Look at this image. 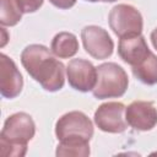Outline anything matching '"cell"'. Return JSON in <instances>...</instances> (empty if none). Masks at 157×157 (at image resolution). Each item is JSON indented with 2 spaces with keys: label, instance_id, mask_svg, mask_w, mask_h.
I'll return each instance as SVG.
<instances>
[{
  "label": "cell",
  "instance_id": "2",
  "mask_svg": "<svg viewBox=\"0 0 157 157\" xmlns=\"http://www.w3.org/2000/svg\"><path fill=\"white\" fill-rule=\"evenodd\" d=\"M36 132L32 117L27 113L10 115L0 134V150L4 157H22L27 152V144Z\"/></svg>",
  "mask_w": 157,
  "mask_h": 157
},
{
  "label": "cell",
  "instance_id": "20",
  "mask_svg": "<svg viewBox=\"0 0 157 157\" xmlns=\"http://www.w3.org/2000/svg\"><path fill=\"white\" fill-rule=\"evenodd\" d=\"M102 1H104V2H113V1H117V0H102Z\"/></svg>",
  "mask_w": 157,
  "mask_h": 157
},
{
  "label": "cell",
  "instance_id": "17",
  "mask_svg": "<svg viewBox=\"0 0 157 157\" xmlns=\"http://www.w3.org/2000/svg\"><path fill=\"white\" fill-rule=\"evenodd\" d=\"M55 7H59V9H70L75 4H76V0H49Z\"/></svg>",
  "mask_w": 157,
  "mask_h": 157
},
{
  "label": "cell",
  "instance_id": "18",
  "mask_svg": "<svg viewBox=\"0 0 157 157\" xmlns=\"http://www.w3.org/2000/svg\"><path fill=\"white\" fill-rule=\"evenodd\" d=\"M151 42H152L155 49L157 50V27H156V28L152 31V33H151Z\"/></svg>",
  "mask_w": 157,
  "mask_h": 157
},
{
  "label": "cell",
  "instance_id": "13",
  "mask_svg": "<svg viewBox=\"0 0 157 157\" xmlns=\"http://www.w3.org/2000/svg\"><path fill=\"white\" fill-rule=\"evenodd\" d=\"M134 76L145 85L157 83V56L151 52L139 65L132 66Z\"/></svg>",
  "mask_w": 157,
  "mask_h": 157
},
{
  "label": "cell",
  "instance_id": "12",
  "mask_svg": "<svg viewBox=\"0 0 157 157\" xmlns=\"http://www.w3.org/2000/svg\"><path fill=\"white\" fill-rule=\"evenodd\" d=\"M50 49L58 58H71L78 50V42L75 34L70 32H60L53 38Z\"/></svg>",
  "mask_w": 157,
  "mask_h": 157
},
{
  "label": "cell",
  "instance_id": "9",
  "mask_svg": "<svg viewBox=\"0 0 157 157\" xmlns=\"http://www.w3.org/2000/svg\"><path fill=\"white\" fill-rule=\"evenodd\" d=\"M128 124L139 131H148L157 124V109L152 102L135 101L125 108Z\"/></svg>",
  "mask_w": 157,
  "mask_h": 157
},
{
  "label": "cell",
  "instance_id": "10",
  "mask_svg": "<svg viewBox=\"0 0 157 157\" xmlns=\"http://www.w3.org/2000/svg\"><path fill=\"white\" fill-rule=\"evenodd\" d=\"M23 87L22 76L15 64V61L5 55H0V92L5 98L17 97Z\"/></svg>",
  "mask_w": 157,
  "mask_h": 157
},
{
  "label": "cell",
  "instance_id": "15",
  "mask_svg": "<svg viewBox=\"0 0 157 157\" xmlns=\"http://www.w3.org/2000/svg\"><path fill=\"white\" fill-rule=\"evenodd\" d=\"M22 12L15 0H1L0 23L2 26H15L20 22Z\"/></svg>",
  "mask_w": 157,
  "mask_h": 157
},
{
  "label": "cell",
  "instance_id": "16",
  "mask_svg": "<svg viewBox=\"0 0 157 157\" xmlns=\"http://www.w3.org/2000/svg\"><path fill=\"white\" fill-rule=\"evenodd\" d=\"M15 1L22 13H29L37 11L43 5L44 0H15Z\"/></svg>",
  "mask_w": 157,
  "mask_h": 157
},
{
  "label": "cell",
  "instance_id": "14",
  "mask_svg": "<svg viewBox=\"0 0 157 157\" xmlns=\"http://www.w3.org/2000/svg\"><path fill=\"white\" fill-rule=\"evenodd\" d=\"M90 141L86 140H63L56 147V156H81L86 157L90 155Z\"/></svg>",
  "mask_w": 157,
  "mask_h": 157
},
{
  "label": "cell",
  "instance_id": "7",
  "mask_svg": "<svg viewBox=\"0 0 157 157\" xmlns=\"http://www.w3.org/2000/svg\"><path fill=\"white\" fill-rule=\"evenodd\" d=\"M85 50L94 59H107L113 54L114 43L105 29L98 26H86L81 31Z\"/></svg>",
  "mask_w": 157,
  "mask_h": 157
},
{
  "label": "cell",
  "instance_id": "1",
  "mask_svg": "<svg viewBox=\"0 0 157 157\" xmlns=\"http://www.w3.org/2000/svg\"><path fill=\"white\" fill-rule=\"evenodd\" d=\"M21 63L28 75L49 92L63 88L65 82V66L56 60L50 50L42 44L27 45L21 54Z\"/></svg>",
  "mask_w": 157,
  "mask_h": 157
},
{
  "label": "cell",
  "instance_id": "8",
  "mask_svg": "<svg viewBox=\"0 0 157 157\" xmlns=\"http://www.w3.org/2000/svg\"><path fill=\"white\" fill-rule=\"evenodd\" d=\"M69 85L80 92L92 91L97 82V67L85 59H72L66 67Z\"/></svg>",
  "mask_w": 157,
  "mask_h": 157
},
{
  "label": "cell",
  "instance_id": "11",
  "mask_svg": "<svg viewBox=\"0 0 157 157\" xmlns=\"http://www.w3.org/2000/svg\"><path fill=\"white\" fill-rule=\"evenodd\" d=\"M150 53L151 50L148 49L146 40L141 34L124 37L119 40L118 54L126 64L131 65V67L139 65Z\"/></svg>",
  "mask_w": 157,
  "mask_h": 157
},
{
  "label": "cell",
  "instance_id": "3",
  "mask_svg": "<svg viewBox=\"0 0 157 157\" xmlns=\"http://www.w3.org/2000/svg\"><path fill=\"white\" fill-rule=\"evenodd\" d=\"M129 85L125 70L115 63H104L97 67V82L92 90L98 99L121 97Z\"/></svg>",
  "mask_w": 157,
  "mask_h": 157
},
{
  "label": "cell",
  "instance_id": "4",
  "mask_svg": "<svg viewBox=\"0 0 157 157\" xmlns=\"http://www.w3.org/2000/svg\"><path fill=\"white\" fill-rule=\"evenodd\" d=\"M108 21L110 28L119 38L139 36L142 32V16L131 5L119 4L114 6L109 12Z\"/></svg>",
  "mask_w": 157,
  "mask_h": 157
},
{
  "label": "cell",
  "instance_id": "21",
  "mask_svg": "<svg viewBox=\"0 0 157 157\" xmlns=\"http://www.w3.org/2000/svg\"><path fill=\"white\" fill-rule=\"evenodd\" d=\"M86 1H90V2H96V1H102V0H86Z\"/></svg>",
  "mask_w": 157,
  "mask_h": 157
},
{
  "label": "cell",
  "instance_id": "19",
  "mask_svg": "<svg viewBox=\"0 0 157 157\" xmlns=\"http://www.w3.org/2000/svg\"><path fill=\"white\" fill-rule=\"evenodd\" d=\"M1 33H2V42H1V47H4L6 44V32L5 28H1Z\"/></svg>",
  "mask_w": 157,
  "mask_h": 157
},
{
  "label": "cell",
  "instance_id": "5",
  "mask_svg": "<svg viewBox=\"0 0 157 157\" xmlns=\"http://www.w3.org/2000/svg\"><path fill=\"white\" fill-rule=\"evenodd\" d=\"M55 135L59 141L70 139L90 141L93 136V125L85 113L78 110L69 112L56 121Z\"/></svg>",
  "mask_w": 157,
  "mask_h": 157
},
{
  "label": "cell",
  "instance_id": "6",
  "mask_svg": "<svg viewBox=\"0 0 157 157\" xmlns=\"http://www.w3.org/2000/svg\"><path fill=\"white\" fill-rule=\"evenodd\" d=\"M125 105L120 102H107L94 112V123L104 132L119 134L126 130L128 121L124 117Z\"/></svg>",
  "mask_w": 157,
  "mask_h": 157
}]
</instances>
